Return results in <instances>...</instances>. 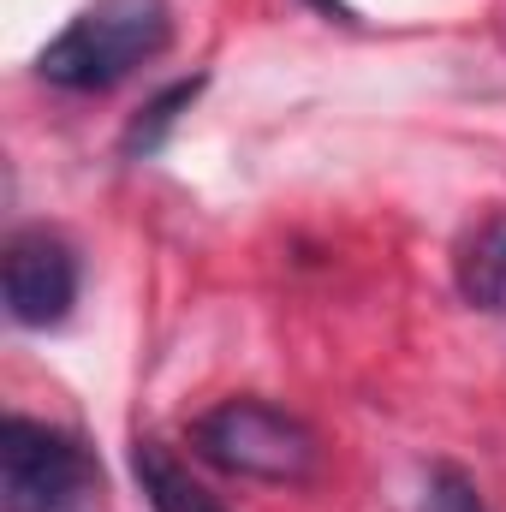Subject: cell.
Listing matches in <instances>:
<instances>
[{
  "label": "cell",
  "mask_w": 506,
  "mask_h": 512,
  "mask_svg": "<svg viewBox=\"0 0 506 512\" xmlns=\"http://www.w3.org/2000/svg\"><path fill=\"white\" fill-rule=\"evenodd\" d=\"M173 42V12L167 0H96L84 6L36 60V72L54 90H114L137 66H149Z\"/></svg>",
  "instance_id": "obj_1"
},
{
  "label": "cell",
  "mask_w": 506,
  "mask_h": 512,
  "mask_svg": "<svg viewBox=\"0 0 506 512\" xmlns=\"http://www.w3.org/2000/svg\"><path fill=\"white\" fill-rule=\"evenodd\" d=\"M191 447L227 471V477H251V483H310L322 465V441L304 417L262 405V399H227L215 411H203L191 423Z\"/></svg>",
  "instance_id": "obj_2"
},
{
  "label": "cell",
  "mask_w": 506,
  "mask_h": 512,
  "mask_svg": "<svg viewBox=\"0 0 506 512\" xmlns=\"http://www.w3.org/2000/svg\"><path fill=\"white\" fill-rule=\"evenodd\" d=\"M96 483L90 453L36 423V417H6L0 423V501L6 512H78Z\"/></svg>",
  "instance_id": "obj_3"
},
{
  "label": "cell",
  "mask_w": 506,
  "mask_h": 512,
  "mask_svg": "<svg viewBox=\"0 0 506 512\" xmlns=\"http://www.w3.org/2000/svg\"><path fill=\"white\" fill-rule=\"evenodd\" d=\"M0 286H6V310L12 322L24 328H54L66 322V310L78 304V256L60 233H18L6 245V262H0Z\"/></svg>",
  "instance_id": "obj_4"
},
{
  "label": "cell",
  "mask_w": 506,
  "mask_h": 512,
  "mask_svg": "<svg viewBox=\"0 0 506 512\" xmlns=\"http://www.w3.org/2000/svg\"><path fill=\"white\" fill-rule=\"evenodd\" d=\"M453 280H459L465 304H477V310H501L506 304V215H489L477 233H465Z\"/></svg>",
  "instance_id": "obj_5"
},
{
  "label": "cell",
  "mask_w": 506,
  "mask_h": 512,
  "mask_svg": "<svg viewBox=\"0 0 506 512\" xmlns=\"http://www.w3.org/2000/svg\"><path fill=\"white\" fill-rule=\"evenodd\" d=\"M131 471H137V483H143V495H149V507L155 512H227L161 441H137V453H131Z\"/></svg>",
  "instance_id": "obj_6"
},
{
  "label": "cell",
  "mask_w": 506,
  "mask_h": 512,
  "mask_svg": "<svg viewBox=\"0 0 506 512\" xmlns=\"http://www.w3.org/2000/svg\"><path fill=\"white\" fill-rule=\"evenodd\" d=\"M197 90H203V78H191V84H173V90H161V96H155V102H149V108H143V114L131 120V131H126V143H120V149H126L131 161H137V155H149V149H161V137L179 126V114H185V108L197 102Z\"/></svg>",
  "instance_id": "obj_7"
},
{
  "label": "cell",
  "mask_w": 506,
  "mask_h": 512,
  "mask_svg": "<svg viewBox=\"0 0 506 512\" xmlns=\"http://www.w3.org/2000/svg\"><path fill=\"white\" fill-rule=\"evenodd\" d=\"M417 512H489V501L459 465H435L429 483H423V507Z\"/></svg>",
  "instance_id": "obj_8"
},
{
  "label": "cell",
  "mask_w": 506,
  "mask_h": 512,
  "mask_svg": "<svg viewBox=\"0 0 506 512\" xmlns=\"http://www.w3.org/2000/svg\"><path fill=\"white\" fill-rule=\"evenodd\" d=\"M316 6H322L328 18H346V24H352V6H346V0H316Z\"/></svg>",
  "instance_id": "obj_9"
}]
</instances>
